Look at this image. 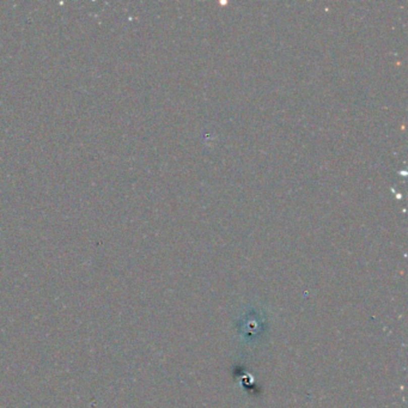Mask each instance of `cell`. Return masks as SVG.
I'll use <instances>...</instances> for the list:
<instances>
[]
</instances>
